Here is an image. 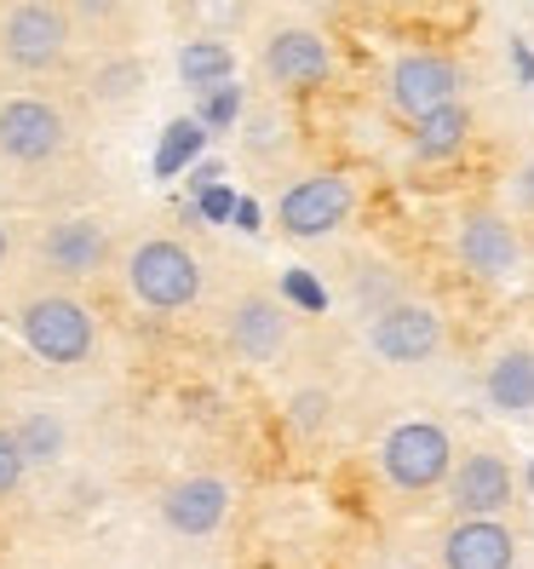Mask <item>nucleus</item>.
I'll list each match as a JSON object with an SVG mask.
<instances>
[{"label": "nucleus", "mask_w": 534, "mask_h": 569, "mask_svg": "<svg viewBox=\"0 0 534 569\" xmlns=\"http://www.w3.org/2000/svg\"><path fill=\"white\" fill-rule=\"evenodd\" d=\"M121 282L127 293L139 299L144 311H190L202 306L208 293V264L184 237L173 230H150V237H132L121 248Z\"/></svg>", "instance_id": "1"}, {"label": "nucleus", "mask_w": 534, "mask_h": 569, "mask_svg": "<svg viewBox=\"0 0 534 569\" xmlns=\"http://www.w3.org/2000/svg\"><path fill=\"white\" fill-rule=\"evenodd\" d=\"M12 322L23 333V346L36 351L47 368H81L98 351V317H92L87 299L70 293L63 282L29 288L12 306Z\"/></svg>", "instance_id": "2"}, {"label": "nucleus", "mask_w": 534, "mask_h": 569, "mask_svg": "<svg viewBox=\"0 0 534 569\" xmlns=\"http://www.w3.org/2000/svg\"><path fill=\"white\" fill-rule=\"evenodd\" d=\"M121 237L104 213H58L47 219L36 237H29V264L47 277V282H98L104 271H121Z\"/></svg>", "instance_id": "3"}, {"label": "nucleus", "mask_w": 534, "mask_h": 569, "mask_svg": "<svg viewBox=\"0 0 534 569\" xmlns=\"http://www.w3.org/2000/svg\"><path fill=\"white\" fill-rule=\"evenodd\" d=\"M81 23L63 0H7L0 7V63L18 76H58L75 52Z\"/></svg>", "instance_id": "4"}, {"label": "nucleus", "mask_w": 534, "mask_h": 569, "mask_svg": "<svg viewBox=\"0 0 534 569\" xmlns=\"http://www.w3.org/2000/svg\"><path fill=\"white\" fill-rule=\"evenodd\" d=\"M356 213V179L340 167H311L276 196V230L288 242H322Z\"/></svg>", "instance_id": "5"}, {"label": "nucleus", "mask_w": 534, "mask_h": 569, "mask_svg": "<svg viewBox=\"0 0 534 569\" xmlns=\"http://www.w3.org/2000/svg\"><path fill=\"white\" fill-rule=\"evenodd\" d=\"M70 150V116H63L58 98L47 92H12L0 98V156L23 173L36 167H52Z\"/></svg>", "instance_id": "6"}, {"label": "nucleus", "mask_w": 534, "mask_h": 569, "mask_svg": "<svg viewBox=\"0 0 534 569\" xmlns=\"http://www.w3.org/2000/svg\"><path fill=\"white\" fill-rule=\"evenodd\" d=\"M454 98H465V63L443 47H409L391 58L385 70V104L403 116V121H420L431 110L454 104Z\"/></svg>", "instance_id": "7"}, {"label": "nucleus", "mask_w": 534, "mask_h": 569, "mask_svg": "<svg viewBox=\"0 0 534 569\" xmlns=\"http://www.w3.org/2000/svg\"><path fill=\"white\" fill-rule=\"evenodd\" d=\"M454 438H449V426L437 420H403V426H391L385 431V443H380V472L391 489H403V495H431V489H443L449 472H454Z\"/></svg>", "instance_id": "8"}, {"label": "nucleus", "mask_w": 534, "mask_h": 569, "mask_svg": "<svg viewBox=\"0 0 534 569\" xmlns=\"http://www.w3.org/2000/svg\"><path fill=\"white\" fill-rule=\"evenodd\" d=\"M224 346L248 368H271L293 351V306L276 288H242L224 306Z\"/></svg>", "instance_id": "9"}, {"label": "nucleus", "mask_w": 534, "mask_h": 569, "mask_svg": "<svg viewBox=\"0 0 534 569\" xmlns=\"http://www.w3.org/2000/svg\"><path fill=\"white\" fill-rule=\"evenodd\" d=\"M259 76L271 92H316L340 76V52L311 23H276L259 47Z\"/></svg>", "instance_id": "10"}, {"label": "nucleus", "mask_w": 534, "mask_h": 569, "mask_svg": "<svg viewBox=\"0 0 534 569\" xmlns=\"http://www.w3.org/2000/svg\"><path fill=\"white\" fill-rule=\"evenodd\" d=\"M454 259L460 271H472L477 282H512L523 271V230L506 208H465L454 219Z\"/></svg>", "instance_id": "11"}, {"label": "nucleus", "mask_w": 534, "mask_h": 569, "mask_svg": "<svg viewBox=\"0 0 534 569\" xmlns=\"http://www.w3.org/2000/svg\"><path fill=\"white\" fill-rule=\"evenodd\" d=\"M449 346V322L431 299H396L380 317H369V351L391 368H420Z\"/></svg>", "instance_id": "12"}, {"label": "nucleus", "mask_w": 534, "mask_h": 569, "mask_svg": "<svg viewBox=\"0 0 534 569\" xmlns=\"http://www.w3.org/2000/svg\"><path fill=\"white\" fill-rule=\"evenodd\" d=\"M443 495H449V512L454 518H506L512 500H517V472H512L506 455L472 449V455L454 460Z\"/></svg>", "instance_id": "13"}, {"label": "nucleus", "mask_w": 534, "mask_h": 569, "mask_svg": "<svg viewBox=\"0 0 534 569\" xmlns=\"http://www.w3.org/2000/svg\"><path fill=\"white\" fill-rule=\"evenodd\" d=\"M155 507H161V523L173 529V535H184V541H208V535L224 529L230 507H236V495H230V483L213 478V472H190V478L167 483Z\"/></svg>", "instance_id": "14"}, {"label": "nucleus", "mask_w": 534, "mask_h": 569, "mask_svg": "<svg viewBox=\"0 0 534 569\" xmlns=\"http://www.w3.org/2000/svg\"><path fill=\"white\" fill-rule=\"evenodd\" d=\"M443 569H517V529L506 518H454L437 541Z\"/></svg>", "instance_id": "15"}, {"label": "nucleus", "mask_w": 534, "mask_h": 569, "mask_svg": "<svg viewBox=\"0 0 534 569\" xmlns=\"http://www.w3.org/2000/svg\"><path fill=\"white\" fill-rule=\"evenodd\" d=\"M472 132H477L472 104H465V98H454V104L409 121V156L425 161V167H443V161H454L465 144H472Z\"/></svg>", "instance_id": "16"}, {"label": "nucleus", "mask_w": 534, "mask_h": 569, "mask_svg": "<svg viewBox=\"0 0 534 569\" xmlns=\"http://www.w3.org/2000/svg\"><path fill=\"white\" fill-rule=\"evenodd\" d=\"M293 116L276 104H253L242 121H236V150H242V161L248 167H264V173H271V167H282L288 156H293Z\"/></svg>", "instance_id": "17"}, {"label": "nucleus", "mask_w": 534, "mask_h": 569, "mask_svg": "<svg viewBox=\"0 0 534 569\" xmlns=\"http://www.w3.org/2000/svg\"><path fill=\"white\" fill-rule=\"evenodd\" d=\"M483 391L500 415H534V346H506L488 375H483Z\"/></svg>", "instance_id": "18"}, {"label": "nucleus", "mask_w": 534, "mask_h": 569, "mask_svg": "<svg viewBox=\"0 0 534 569\" xmlns=\"http://www.w3.org/2000/svg\"><path fill=\"white\" fill-rule=\"evenodd\" d=\"M144 81H150V70H144L139 52H104L92 63V76H87V98L98 110H121V104H132V98L144 92Z\"/></svg>", "instance_id": "19"}, {"label": "nucleus", "mask_w": 534, "mask_h": 569, "mask_svg": "<svg viewBox=\"0 0 534 569\" xmlns=\"http://www.w3.org/2000/svg\"><path fill=\"white\" fill-rule=\"evenodd\" d=\"M230 76H236V52H230L224 41H213V36L184 41V52H179V81H184L190 92H213V87H224Z\"/></svg>", "instance_id": "20"}, {"label": "nucleus", "mask_w": 534, "mask_h": 569, "mask_svg": "<svg viewBox=\"0 0 534 569\" xmlns=\"http://www.w3.org/2000/svg\"><path fill=\"white\" fill-rule=\"evenodd\" d=\"M396 299H409L403 271H391V264H380V259H362L351 271V306L362 317H380L385 306H396Z\"/></svg>", "instance_id": "21"}, {"label": "nucleus", "mask_w": 534, "mask_h": 569, "mask_svg": "<svg viewBox=\"0 0 534 569\" xmlns=\"http://www.w3.org/2000/svg\"><path fill=\"white\" fill-rule=\"evenodd\" d=\"M18 443H23V455H29V466H58L63 460V420L58 415H23L18 426Z\"/></svg>", "instance_id": "22"}, {"label": "nucleus", "mask_w": 534, "mask_h": 569, "mask_svg": "<svg viewBox=\"0 0 534 569\" xmlns=\"http://www.w3.org/2000/svg\"><path fill=\"white\" fill-rule=\"evenodd\" d=\"M288 426L299 431V438H322V431L333 426V391L328 386H299L288 397Z\"/></svg>", "instance_id": "23"}, {"label": "nucleus", "mask_w": 534, "mask_h": 569, "mask_svg": "<svg viewBox=\"0 0 534 569\" xmlns=\"http://www.w3.org/2000/svg\"><path fill=\"white\" fill-rule=\"evenodd\" d=\"M63 7L75 12V23L87 29V36H121L132 0H63Z\"/></svg>", "instance_id": "24"}, {"label": "nucleus", "mask_w": 534, "mask_h": 569, "mask_svg": "<svg viewBox=\"0 0 534 569\" xmlns=\"http://www.w3.org/2000/svg\"><path fill=\"white\" fill-rule=\"evenodd\" d=\"M23 478H29V455L18 443V431L0 426V500H12L23 489Z\"/></svg>", "instance_id": "25"}, {"label": "nucleus", "mask_w": 534, "mask_h": 569, "mask_svg": "<svg viewBox=\"0 0 534 569\" xmlns=\"http://www.w3.org/2000/svg\"><path fill=\"white\" fill-rule=\"evenodd\" d=\"M208 121H213V127H230V121H242V92L230 87V81H224V87H213V104H208Z\"/></svg>", "instance_id": "26"}, {"label": "nucleus", "mask_w": 534, "mask_h": 569, "mask_svg": "<svg viewBox=\"0 0 534 569\" xmlns=\"http://www.w3.org/2000/svg\"><path fill=\"white\" fill-rule=\"evenodd\" d=\"M512 208L517 213H534V156H523L517 173H512Z\"/></svg>", "instance_id": "27"}, {"label": "nucleus", "mask_w": 534, "mask_h": 569, "mask_svg": "<svg viewBox=\"0 0 534 569\" xmlns=\"http://www.w3.org/2000/svg\"><path fill=\"white\" fill-rule=\"evenodd\" d=\"M282 293H288V299H299V306H311V311H316L322 299H328V293H322V288H316L311 277H299V271H293V277L282 282Z\"/></svg>", "instance_id": "28"}, {"label": "nucleus", "mask_w": 534, "mask_h": 569, "mask_svg": "<svg viewBox=\"0 0 534 569\" xmlns=\"http://www.w3.org/2000/svg\"><path fill=\"white\" fill-rule=\"evenodd\" d=\"M512 58H517V70H523V81H534V58H528V47H523V41L512 47Z\"/></svg>", "instance_id": "29"}]
</instances>
